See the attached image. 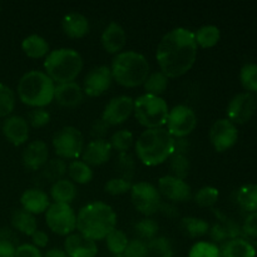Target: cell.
<instances>
[{
  "label": "cell",
  "mask_w": 257,
  "mask_h": 257,
  "mask_svg": "<svg viewBox=\"0 0 257 257\" xmlns=\"http://www.w3.org/2000/svg\"><path fill=\"white\" fill-rule=\"evenodd\" d=\"M195 33L185 28H176L161 39L156 52L158 65L167 78L186 74L195 64L197 57Z\"/></svg>",
  "instance_id": "6da1fadb"
},
{
  "label": "cell",
  "mask_w": 257,
  "mask_h": 257,
  "mask_svg": "<svg viewBox=\"0 0 257 257\" xmlns=\"http://www.w3.org/2000/svg\"><path fill=\"white\" fill-rule=\"evenodd\" d=\"M222 257H256V250L250 241L235 237L226 241L220 250Z\"/></svg>",
  "instance_id": "d4e9b609"
},
{
  "label": "cell",
  "mask_w": 257,
  "mask_h": 257,
  "mask_svg": "<svg viewBox=\"0 0 257 257\" xmlns=\"http://www.w3.org/2000/svg\"><path fill=\"white\" fill-rule=\"evenodd\" d=\"M50 120V114L44 109V108H34L30 110L28 114V123L34 128H40L43 125L48 124Z\"/></svg>",
  "instance_id": "bcb514c9"
},
{
  "label": "cell",
  "mask_w": 257,
  "mask_h": 257,
  "mask_svg": "<svg viewBox=\"0 0 257 257\" xmlns=\"http://www.w3.org/2000/svg\"><path fill=\"white\" fill-rule=\"evenodd\" d=\"M158 228H160V226H158V223L156 222L155 220H152V218H143L140 222L136 223L135 226L136 233L140 236V240L142 241L153 240V238L156 237V235H157Z\"/></svg>",
  "instance_id": "74e56055"
},
{
  "label": "cell",
  "mask_w": 257,
  "mask_h": 257,
  "mask_svg": "<svg viewBox=\"0 0 257 257\" xmlns=\"http://www.w3.org/2000/svg\"><path fill=\"white\" fill-rule=\"evenodd\" d=\"M12 225L15 230L20 231L22 233L32 236L38 230V223L34 215L29 213L28 211L19 208L15 210L12 215Z\"/></svg>",
  "instance_id": "4316f807"
},
{
  "label": "cell",
  "mask_w": 257,
  "mask_h": 257,
  "mask_svg": "<svg viewBox=\"0 0 257 257\" xmlns=\"http://www.w3.org/2000/svg\"><path fill=\"white\" fill-rule=\"evenodd\" d=\"M135 108V100L128 95L112 98L103 110L102 119L109 125L120 124L128 119Z\"/></svg>",
  "instance_id": "4fadbf2b"
},
{
  "label": "cell",
  "mask_w": 257,
  "mask_h": 257,
  "mask_svg": "<svg viewBox=\"0 0 257 257\" xmlns=\"http://www.w3.org/2000/svg\"><path fill=\"white\" fill-rule=\"evenodd\" d=\"M132 185H131L130 180H125V178L119 177V178H112V180L108 181L104 186L105 192L109 193V195L118 196L123 195V193H127L128 191H131Z\"/></svg>",
  "instance_id": "ee69618b"
},
{
  "label": "cell",
  "mask_w": 257,
  "mask_h": 257,
  "mask_svg": "<svg viewBox=\"0 0 257 257\" xmlns=\"http://www.w3.org/2000/svg\"><path fill=\"white\" fill-rule=\"evenodd\" d=\"M143 85H145V90L147 92V94L158 95L160 97L167 89L168 78L161 70H157V72L150 73V75L145 80Z\"/></svg>",
  "instance_id": "d6a6232c"
},
{
  "label": "cell",
  "mask_w": 257,
  "mask_h": 257,
  "mask_svg": "<svg viewBox=\"0 0 257 257\" xmlns=\"http://www.w3.org/2000/svg\"><path fill=\"white\" fill-rule=\"evenodd\" d=\"M158 190L168 200L175 202H186L191 198V187L185 180H180L173 176H163L158 180Z\"/></svg>",
  "instance_id": "2e32d148"
},
{
  "label": "cell",
  "mask_w": 257,
  "mask_h": 257,
  "mask_svg": "<svg viewBox=\"0 0 257 257\" xmlns=\"http://www.w3.org/2000/svg\"><path fill=\"white\" fill-rule=\"evenodd\" d=\"M0 257H15V247L10 241L0 240Z\"/></svg>",
  "instance_id": "f5cc1de1"
},
{
  "label": "cell",
  "mask_w": 257,
  "mask_h": 257,
  "mask_svg": "<svg viewBox=\"0 0 257 257\" xmlns=\"http://www.w3.org/2000/svg\"><path fill=\"white\" fill-rule=\"evenodd\" d=\"M15 257H43L39 248L35 247L34 245L24 243L15 248Z\"/></svg>",
  "instance_id": "c3c4849f"
},
{
  "label": "cell",
  "mask_w": 257,
  "mask_h": 257,
  "mask_svg": "<svg viewBox=\"0 0 257 257\" xmlns=\"http://www.w3.org/2000/svg\"><path fill=\"white\" fill-rule=\"evenodd\" d=\"M128 237L122 230H118V228H114V230L110 231L108 233V236L105 237V243H107V247L113 255L120 256L123 252H124L125 247L128 245Z\"/></svg>",
  "instance_id": "d590c367"
},
{
  "label": "cell",
  "mask_w": 257,
  "mask_h": 257,
  "mask_svg": "<svg viewBox=\"0 0 257 257\" xmlns=\"http://www.w3.org/2000/svg\"><path fill=\"white\" fill-rule=\"evenodd\" d=\"M237 202L241 208L252 213L257 211V185L242 186L237 191Z\"/></svg>",
  "instance_id": "f546056e"
},
{
  "label": "cell",
  "mask_w": 257,
  "mask_h": 257,
  "mask_svg": "<svg viewBox=\"0 0 257 257\" xmlns=\"http://www.w3.org/2000/svg\"><path fill=\"white\" fill-rule=\"evenodd\" d=\"M136 118L147 130L162 128L168 117V104L162 97L152 94H142L135 100L133 108Z\"/></svg>",
  "instance_id": "52a82bcc"
},
{
  "label": "cell",
  "mask_w": 257,
  "mask_h": 257,
  "mask_svg": "<svg viewBox=\"0 0 257 257\" xmlns=\"http://www.w3.org/2000/svg\"><path fill=\"white\" fill-rule=\"evenodd\" d=\"M63 30L70 38H82L89 32V22L83 14L77 12L69 13L63 18Z\"/></svg>",
  "instance_id": "cb8c5ba5"
},
{
  "label": "cell",
  "mask_w": 257,
  "mask_h": 257,
  "mask_svg": "<svg viewBox=\"0 0 257 257\" xmlns=\"http://www.w3.org/2000/svg\"><path fill=\"white\" fill-rule=\"evenodd\" d=\"M117 225V215L109 205L100 201L88 203L77 216L79 233L93 241L103 240Z\"/></svg>",
  "instance_id": "7a4b0ae2"
},
{
  "label": "cell",
  "mask_w": 257,
  "mask_h": 257,
  "mask_svg": "<svg viewBox=\"0 0 257 257\" xmlns=\"http://www.w3.org/2000/svg\"><path fill=\"white\" fill-rule=\"evenodd\" d=\"M238 137L236 125L230 119H218L210 130V140L217 152H225L232 147Z\"/></svg>",
  "instance_id": "7c38bea8"
},
{
  "label": "cell",
  "mask_w": 257,
  "mask_h": 257,
  "mask_svg": "<svg viewBox=\"0 0 257 257\" xmlns=\"http://www.w3.org/2000/svg\"><path fill=\"white\" fill-rule=\"evenodd\" d=\"M110 72L113 79L123 87H138L150 75V63L141 53L127 50L115 55Z\"/></svg>",
  "instance_id": "277c9868"
},
{
  "label": "cell",
  "mask_w": 257,
  "mask_h": 257,
  "mask_svg": "<svg viewBox=\"0 0 257 257\" xmlns=\"http://www.w3.org/2000/svg\"><path fill=\"white\" fill-rule=\"evenodd\" d=\"M146 257H173L172 245L166 237H155L148 241Z\"/></svg>",
  "instance_id": "e575fe53"
},
{
  "label": "cell",
  "mask_w": 257,
  "mask_h": 257,
  "mask_svg": "<svg viewBox=\"0 0 257 257\" xmlns=\"http://www.w3.org/2000/svg\"><path fill=\"white\" fill-rule=\"evenodd\" d=\"M113 80L110 68L98 65L92 68L84 78V92L89 97H98L110 87Z\"/></svg>",
  "instance_id": "9a60e30c"
},
{
  "label": "cell",
  "mask_w": 257,
  "mask_h": 257,
  "mask_svg": "<svg viewBox=\"0 0 257 257\" xmlns=\"http://www.w3.org/2000/svg\"><path fill=\"white\" fill-rule=\"evenodd\" d=\"M132 203L138 212L151 216L161 207V193L152 183L138 182L131 188Z\"/></svg>",
  "instance_id": "30bf717a"
},
{
  "label": "cell",
  "mask_w": 257,
  "mask_h": 257,
  "mask_svg": "<svg viewBox=\"0 0 257 257\" xmlns=\"http://www.w3.org/2000/svg\"><path fill=\"white\" fill-rule=\"evenodd\" d=\"M50 196L57 203H68L69 205L77 197V187L72 181L62 178V180L57 181L52 185Z\"/></svg>",
  "instance_id": "484cf974"
},
{
  "label": "cell",
  "mask_w": 257,
  "mask_h": 257,
  "mask_svg": "<svg viewBox=\"0 0 257 257\" xmlns=\"http://www.w3.org/2000/svg\"><path fill=\"white\" fill-rule=\"evenodd\" d=\"M175 138L165 128H152L141 133L136 142V152L146 166H157L172 156Z\"/></svg>",
  "instance_id": "3957f363"
},
{
  "label": "cell",
  "mask_w": 257,
  "mask_h": 257,
  "mask_svg": "<svg viewBox=\"0 0 257 257\" xmlns=\"http://www.w3.org/2000/svg\"><path fill=\"white\" fill-rule=\"evenodd\" d=\"M109 143L110 146H112V148L117 150L118 152L124 153L127 152L131 148V146H132L133 135L127 130L117 131V132H114L112 135Z\"/></svg>",
  "instance_id": "f35d334b"
},
{
  "label": "cell",
  "mask_w": 257,
  "mask_h": 257,
  "mask_svg": "<svg viewBox=\"0 0 257 257\" xmlns=\"http://www.w3.org/2000/svg\"><path fill=\"white\" fill-rule=\"evenodd\" d=\"M68 167L67 163L62 160V158H55V160L48 161L44 165L42 170V176L45 178L48 182H57V181L62 180L64 173L67 172Z\"/></svg>",
  "instance_id": "836d02e7"
},
{
  "label": "cell",
  "mask_w": 257,
  "mask_h": 257,
  "mask_svg": "<svg viewBox=\"0 0 257 257\" xmlns=\"http://www.w3.org/2000/svg\"><path fill=\"white\" fill-rule=\"evenodd\" d=\"M3 133L10 143L20 146L27 142L29 137V123L20 115L8 117L3 123Z\"/></svg>",
  "instance_id": "d6986e66"
},
{
  "label": "cell",
  "mask_w": 257,
  "mask_h": 257,
  "mask_svg": "<svg viewBox=\"0 0 257 257\" xmlns=\"http://www.w3.org/2000/svg\"><path fill=\"white\" fill-rule=\"evenodd\" d=\"M170 168L171 172H172L171 176L180 178V180H185L188 176V173H190V160L185 155L172 153V156L170 157Z\"/></svg>",
  "instance_id": "8d00e7d4"
},
{
  "label": "cell",
  "mask_w": 257,
  "mask_h": 257,
  "mask_svg": "<svg viewBox=\"0 0 257 257\" xmlns=\"http://www.w3.org/2000/svg\"><path fill=\"white\" fill-rule=\"evenodd\" d=\"M20 203L23 206V210L28 211L32 215L47 212L50 206L49 197L40 188H29V190L24 191L20 197Z\"/></svg>",
  "instance_id": "7402d4cb"
},
{
  "label": "cell",
  "mask_w": 257,
  "mask_h": 257,
  "mask_svg": "<svg viewBox=\"0 0 257 257\" xmlns=\"http://www.w3.org/2000/svg\"><path fill=\"white\" fill-rule=\"evenodd\" d=\"M68 173H69L70 180L74 182L84 185L92 181L93 178V171L90 166L83 161H73L68 166Z\"/></svg>",
  "instance_id": "1f68e13d"
},
{
  "label": "cell",
  "mask_w": 257,
  "mask_h": 257,
  "mask_svg": "<svg viewBox=\"0 0 257 257\" xmlns=\"http://www.w3.org/2000/svg\"><path fill=\"white\" fill-rule=\"evenodd\" d=\"M48 156H49V150L47 143L42 140H35L24 148L22 158L28 170L37 171L44 167L45 163L48 162Z\"/></svg>",
  "instance_id": "ac0fdd59"
},
{
  "label": "cell",
  "mask_w": 257,
  "mask_h": 257,
  "mask_svg": "<svg viewBox=\"0 0 257 257\" xmlns=\"http://www.w3.org/2000/svg\"><path fill=\"white\" fill-rule=\"evenodd\" d=\"M240 79L243 88L257 92V64L248 63L243 65L240 72Z\"/></svg>",
  "instance_id": "b9f144b4"
},
{
  "label": "cell",
  "mask_w": 257,
  "mask_h": 257,
  "mask_svg": "<svg viewBox=\"0 0 257 257\" xmlns=\"http://www.w3.org/2000/svg\"><path fill=\"white\" fill-rule=\"evenodd\" d=\"M44 68L48 77L58 84L74 82L83 68V58L72 48H60L49 52Z\"/></svg>",
  "instance_id": "8992f818"
},
{
  "label": "cell",
  "mask_w": 257,
  "mask_h": 257,
  "mask_svg": "<svg viewBox=\"0 0 257 257\" xmlns=\"http://www.w3.org/2000/svg\"><path fill=\"white\" fill-rule=\"evenodd\" d=\"M255 98L251 93H238L228 103L227 115L228 119L235 124H243L248 122L255 113Z\"/></svg>",
  "instance_id": "5bb4252c"
},
{
  "label": "cell",
  "mask_w": 257,
  "mask_h": 257,
  "mask_svg": "<svg viewBox=\"0 0 257 257\" xmlns=\"http://www.w3.org/2000/svg\"><path fill=\"white\" fill-rule=\"evenodd\" d=\"M54 82L47 73L30 70L20 78L18 83V95L24 104L43 108L54 99Z\"/></svg>",
  "instance_id": "5b68a950"
},
{
  "label": "cell",
  "mask_w": 257,
  "mask_h": 257,
  "mask_svg": "<svg viewBox=\"0 0 257 257\" xmlns=\"http://www.w3.org/2000/svg\"><path fill=\"white\" fill-rule=\"evenodd\" d=\"M83 90L80 85L75 82L63 83L55 85L54 99L59 105L65 108H75L83 102Z\"/></svg>",
  "instance_id": "ffe728a7"
},
{
  "label": "cell",
  "mask_w": 257,
  "mask_h": 257,
  "mask_svg": "<svg viewBox=\"0 0 257 257\" xmlns=\"http://www.w3.org/2000/svg\"><path fill=\"white\" fill-rule=\"evenodd\" d=\"M190 148V143L185 138H176L175 140V148H173V153L177 155H185L188 152Z\"/></svg>",
  "instance_id": "db71d44e"
},
{
  "label": "cell",
  "mask_w": 257,
  "mask_h": 257,
  "mask_svg": "<svg viewBox=\"0 0 257 257\" xmlns=\"http://www.w3.org/2000/svg\"><path fill=\"white\" fill-rule=\"evenodd\" d=\"M100 39H102L103 47L108 53H119L125 45L127 34L122 25L112 22L103 30Z\"/></svg>",
  "instance_id": "603a6c76"
},
{
  "label": "cell",
  "mask_w": 257,
  "mask_h": 257,
  "mask_svg": "<svg viewBox=\"0 0 257 257\" xmlns=\"http://www.w3.org/2000/svg\"><path fill=\"white\" fill-rule=\"evenodd\" d=\"M47 225L53 232L68 236L77 228V215L68 203L54 202L45 212Z\"/></svg>",
  "instance_id": "9c48e42d"
},
{
  "label": "cell",
  "mask_w": 257,
  "mask_h": 257,
  "mask_svg": "<svg viewBox=\"0 0 257 257\" xmlns=\"http://www.w3.org/2000/svg\"><path fill=\"white\" fill-rule=\"evenodd\" d=\"M53 147L60 158L77 160L84 150V137L78 128L65 125L53 137Z\"/></svg>",
  "instance_id": "ba28073f"
},
{
  "label": "cell",
  "mask_w": 257,
  "mask_h": 257,
  "mask_svg": "<svg viewBox=\"0 0 257 257\" xmlns=\"http://www.w3.org/2000/svg\"><path fill=\"white\" fill-rule=\"evenodd\" d=\"M15 107L14 92L8 85L0 83V118L7 117Z\"/></svg>",
  "instance_id": "ab89813d"
},
{
  "label": "cell",
  "mask_w": 257,
  "mask_h": 257,
  "mask_svg": "<svg viewBox=\"0 0 257 257\" xmlns=\"http://www.w3.org/2000/svg\"><path fill=\"white\" fill-rule=\"evenodd\" d=\"M243 233L248 237H257V211L246 217L243 222Z\"/></svg>",
  "instance_id": "681fc988"
},
{
  "label": "cell",
  "mask_w": 257,
  "mask_h": 257,
  "mask_svg": "<svg viewBox=\"0 0 257 257\" xmlns=\"http://www.w3.org/2000/svg\"><path fill=\"white\" fill-rule=\"evenodd\" d=\"M112 146L105 140H94L88 143L82 152L83 162L88 166H100L110 157Z\"/></svg>",
  "instance_id": "44dd1931"
},
{
  "label": "cell",
  "mask_w": 257,
  "mask_h": 257,
  "mask_svg": "<svg viewBox=\"0 0 257 257\" xmlns=\"http://www.w3.org/2000/svg\"><path fill=\"white\" fill-rule=\"evenodd\" d=\"M22 48L30 58H42L49 54V44L44 38L38 34H32L25 38L22 43Z\"/></svg>",
  "instance_id": "83f0119b"
},
{
  "label": "cell",
  "mask_w": 257,
  "mask_h": 257,
  "mask_svg": "<svg viewBox=\"0 0 257 257\" xmlns=\"http://www.w3.org/2000/svg\"><path fill=\"white\" fill-rule=\"evenodd\" d=\"M168 132L173 138H185L197 125V115L195 110L188 105H176L168 112L167 122Z\"/></svg>",
  "instance_id": "8fae6325"
},
{
  "label": "cell",
  "mask_w": 257,
  "mask_h": 257,
  "mask_svg": "<svg viewBox=\"0 0 257 257\" xmlns=\"http://www.w3.org/2000/svg\"><path fill=\"white\" fill-rule=\"evenodd\" d=\"M181 228L191 238L201 237L210 231L207 221L197 217H185L181 221Z\"/></svg>",
  "instance_id": "f1b7e54d"
},
{
  "label": "cell",
  "mask_w": 257,
  "mask_h": 257,
  "mask_svg": "<svg viewBox=\"0 0 257 257\" xmlns=\"http://www.w3.org/2000/svg\"><path fill=\"white\" fill-rule=\"evenodd\" d=\"M147 253V243L140 238H135L128 242L124 252L119 257H146Z\"/></svg>",
  "instance_id": "f6af8a7d"
},
{
  "label": "cell",
  "mask_w": 257,
  "mask_h": 257,
  "mask_svg": "<svg viewBox=\"0 0 257 257\" xmlns=\"http://www.w3.org/2000/svg\"><path fill=\"white\" fill-rule=\"evenodd\" d=\"M32 240H33V245L35 247H45L49 242V236L47 235V232L44 231L37 230L32 235Z\"/></svg>",
  "instance_id": "816d5d0a"
},
{
  "label": "cell",
  "mask_w": 257,
  "mask_h": 257,
  "mask_svg": "<svg viewBox=\"0 0 257 257\" xmlns=\"http://www.w3.org/2000/svg\"><path fill=\"white\" fill-rule=\"evenodd\" d=\"M218 200V190L211 186L200 188L195 195V201L201 207H212Z\"/></svg>",
  "instance_id": "60d3db41"
},
{
  "label": "cell",
  "mask_w": 257,
  "mask_h": 257,
  "mask_svg": "<svg viewBox=\"0 0 257 257\" xmlns=\"http://www.w3.org/2000/svg\"><path fill=\"white\" fill-rule=\"evenodd\" d=\"M221 33L216 25H203L195 33V39L197 45L202 48H211L220 40Z\"/></svg>",
  "instance_id": "4dcf8cb0"
},
{
  "label": "cell",
  "mask_w": 257,
  "mask_h": 257,
  "mask_svg": "<svg viewBox=\"0 0 257 257\" xmlns=\"http://www.w3.org/2000/svg\"><path fill=\"white\" fill-rule=\"evenodd\" d=\"M110 125L108 123H105L103 119H97L92 125V130H90V133H92L93 137H95V140H102L103 136L107 133L108 128Z\"/></svg>",
  "instance_id": "f907efd6"
},
{
  "label": "cell",
  "mask_w": 257,
  "mask_h": 257,
  "mask_svg": "<svg viewBox=\"0 0 257 257\" xmlns=\"http://www.w3.org/2000/svg\"><path fill=\"white\" fill-rule=\"evenodd\" d=\"M118 165H119L120 172L124 176L123 178L131 181V176H132L133 170H135V161H133L132 156L127 152L120 153L119 160H118Z\"/></svg>",
  "instance_id": "7dc6e473"
},
{
  "label": "cell",
  "mask_w": 257,
  "mask_h": 257,
  "mask_svg": "<svg viewBox=\"0 0 257 257\" xmlns=\"http://www.w3.org/2000/svg\"><path fill=\"white\" fill-rule=\"evenodd\" d=\"M188 257H220V248L215 243L201 241L192 246Z\"/></svg>",
  "instance_id": "7bdbcfd3"
},
{
  "label": "cell",
  "mask_w": 257,
  "mask_h": 257,
  "mask_svg": "<svg viewBox=\"0 0 257 257\" xmlns=\"http://www.w3.org/2000/svg\"><path fill=\"white\" fill-rule=\"evenodd\" d=\"M64 251L68 257H95L98 247L95 241L82 233H70L64 242Z\"/></svg>",
  "instance_id": "e0dca14e"
},
{
  "label": "cell",
  "mask_w": 257,
  "mask_h": 257,
  "mask_svg": "<svg viewBox=\"0 0 257 257\" xmlns=\"http://www.w3.org/2000/svg\"><path fill=\"white\" fill-rule=\"evenodd\" d=\"M43 257H68L64 250H60V248H52V250L47 251Z\"/></svg>",
  "instance_id": "11a10c76"
}]
</instances>
